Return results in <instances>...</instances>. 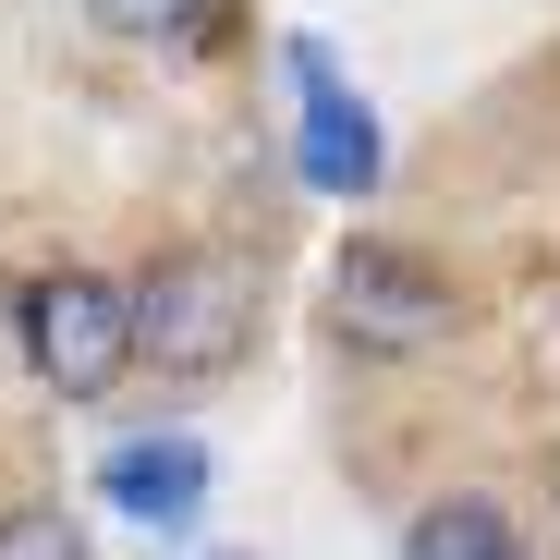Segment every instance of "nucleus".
<instances>
[{
  "label": "nucleus",
  "instance_id": "nucleus-6",
  "mask_svg": "<svg viewBox=\"0 0 560 560\" xmlns=\"http://www.w3.org/2000/svg\"><path fill=\"white\" fill-rule=\"evenodd\" d=\"M402 560H524V536L500 500H427L402 524Z\"/></svg>",
  "mask_w": 560,
  "mask_h": 560
},
{
  "label": "nucleus",
  "instance_id": "nucleus-9",
  "mask_svg": "<svg viewBox=\"0 0 560 560\" xmlns=\"http://www.w3.org/2000/svg\"><path fill=\"white\" fill-rule=\"evenodd\" d=\"M183 560H244V548H183Z\"/></svg>",
  "mask_w": 560,
  "mask_h": 560
},
{
  "label": "nucleus",
  "instance_id": "nucleus-7",
  "mask_svg": "<svg viewBox=\"0 0 560 560\" xmlns=\"http://www.w3.org/2000/svg\"><path fill=\"white\" fill-rule=\"evenodd\" d=\"M208 13H220V0H85V25H110V37H159V49H196Z\"/></svg>",
  "mask_w": 560,
  "mask_h": 560
},
{
  "label": "nucleus",
  "instance_id": "nucleus-3",
  "mask_svg": "<svg viewBox=\"0 0 560 560\" xmlns=\"http://www.w3.org/2000/svg\"><path fill=\"white\" fill-rule=\"evenodd\" d=\"M25 353H37V378L61 402H98L122 365H135V293L98 268H49L37 293H25Z\"/></svg>",
  "mask_w": 560,
  "mask_h": 560
},
{
  "label": "nucleus",
  "instance_id": "nucleus-2",
  "mask_svg": "<svg viewBox=\"0 0 560 560\" xmlns=\"http://www.w3.org/2000/svg\"><path fill=\"white\" fill-rule=\"evenodd\" d=\"M329 329L353 353H439L463 329V305L415 244H341L329 256Z\"/></svg>",
  "mask_w": 560,
  "mask_h": 560
},
{
  "label": "nucleus",
  "instance_id": "nucleus-1",
  "mask_svg": "<svg viewBox=\"0 0 560 560\" xmlns=\"http://www.w3.org/2000/svg\"><path fill=\"white\" fill-rule=\"evenodd\" d=\"M256 353V268L232 244H183L135 280V365L159 378H232Z\"/></svg>",
  "mask_w": 560,
  "mask_h": 560
},
{
  "label": "nucleus",
  "instance_id": "nucleus-5",
  "mask_svg": "<svg viewBox=\"0 0 560 560\" xmlns=\"http://www.w3.org/2000/svg\"><path fill=\"white\" fill-rule=\"evenodd\" d=\"M98 500L122 512V524H147V536H183L208 512V439L196 427H135V439H110L98 451Z\"/></svg>",
  "mask_w": 560,
  "mask_h": 560
},
{
  "label": "nucleus",
  "instance_id": "nucleus-8",
  "mask_svg": "<svg viewBox=\"0 0 560 560\" xmlns=\"http://www.w3.org/2000/svg\"><path fill=\"white\" fill-rule=\"evenodd\" d=\"M0 560H85V524L61 500H13L0 512Z\"/></svg>",
  "mask_w": 560,
  "mask_h": 560
},
{
  "label": "nucleus",
  "instance_id": "nucleus-4",
  "mask_svg": "<svg viewBox=\"0 0 560 560\" xmlns=\"http://www.w3.org/2000/svg\"><path fill=\"white\" fill-rule=\"evenodd\" d=\"M280 61H293V171L317 183V196L365 208V196H378V171H390V135H378V110H365V85H353L317 37H293Z\"/></svg>",
  "mask_w": 560,
  "mask_h": 560
}]
</instances>
